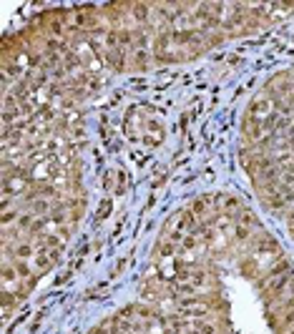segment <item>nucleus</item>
I'll list each match as a JSON object with an SVG mask.
<instances>
[{
	"mask_svg": "<svg viewBox=\"0 0 294 334\" xmlns=\"http://www.w3.org/2000/svg\"><path fill=\"white\" fill-rule=\"evenodd\" d=\"M239 209H244L242 199H239L237 194H226V196H224V201H221V211H224V214H229V216H234Z\"/></svg>",
	"mask_w": 294,
	"mask_h": 334,
	"instance_id": "nucleus-5",
	"label": "nucleus"
},
{
	"mask_svg": "<svg viewBox=\"0 0 294 334\" xmlns=\"http://www.w3.org/2000/svg\"><path fill=\"white\" fill-rule=\"evenodd\" d=\"M199 244H201V239H199L196 234L186 231V236H184V241L179 244V249L181 251H194V249H199Z\"/></svg>",
	"mask_w": 294,
	"mask_h": 334,
	"instance_id": "nucleus-10",
	"label": "nucleus"
},
{
	"mask_svg": "<svg viewBox=\"0 0 294 334\" xmlns=\"http://www.w3.org/2000/svg\"><path fill=\"white\" fill-rule=\"evenodd\" d=\"M173 296H199V287L194 282H179L173 284Z\"/></svg>",
	"mask_w": 294,
	"mask_h": 334,
	"instance_id": "nucleus-7",
	"label": "nucleus"
},
{
	"mask_svg": "<svg viewBox=\"0 0 294 334\" xmlns=\"http://www.w3.org/2000/svg\"><path fill=\"white\" fill-rule=\"evenodd\" d=\"M179 251H181V249H179V244H176V241H171L168 236H164V239L156 244V254H159L161 259H173Z\"/></svg>",
	"mask_w": 294,
	"mask_h": 334,
	"instance_id": "nucleus-3",
	"label": "nucleus"
},
{
	"mask_svg": "<svg viewBox=\"0 0 294 334\" xmlns=\"http://www.w3.org/2000/svg\"><path fill=\"white\" fill-rule=\"evenodd\" d=\"M289 236H292V241H294V224H289Z\"/></svg>",
	"mask_w": 294,
	"mask_h": 334,
	"instance_id": "nucleus-13",
	"label": "nucleus"
},
{
	"mask_svg": "<svg viewBox=\"0 0 294 334\" xmlns=\"http://www.w3.org/2000/svg\"><path fill=\"white\" fill-rule=\"evenodd\" d=\"M209 206H211V194H204L201 199H196V201L191 204V211H194V216H204Z\"/></svg>",
	"mask_w": 294,
	"mask_h": 334,
	"instance_id": "nucleus-9",
	"label": "nucleus"
},
{
	"mask_svg": "<svg viewBox=\"0 0 294 334\" xmlns=\"http://www.w3.org/2000/svg\"><path fill=\"white\" fill-rule=\"evenodd\" d=\"M111 211H113V199L111 196H106L101 204H98V219L103 221V219H108L111 216Z\"/></svg>",
	"mask_w": 294,
	"mask_h": 334,
	"instance_id": "nucleus-12",
	"label": "nucleus"
},
{
	"mask_svg": "<svg viewBox=\"0 0 294 334\" xmlns=\"http://www.w3.org/2000/svg\"><path fill=\"white\" fill-rule=\"evenodd\" d=\"M66 247H58V249H48V251H38L36 254V259H33V269L38 271V274H45V271H50L55 264H58V259H61V254H63Z\"/></svg>",
	"mask_w": 294,
	"mask_h": 334,
	"instance_id": "nucleus-1",
	"label": "nucleus"
},
{
	"mask_svg": "<svg viewBox=\"0 0 294 334\" xmlns=\"http://www.w3.org/2000/svg\"><path fill=\"white\" fill-rule=\"evenodd\" d=\"M194 334H219L216 324L214 322H207V319H194Z\"/></svg>",
	"mask_w": 294,
	"mask_h": 334,
	"instance_id": "nucleus-8",
	"label": "nucleus"
},
{
	"mask_svg": "<svg viewBox=\"0 0 294 334\" xmlns=\"http://www.w3.org/2000/svg\"><path fill=\"white\" fill-rule=\"evenodd\" d=\"M272 111H274V101H272L267 93H261V96H256L252 103H249L247 116H249V118H259V121H261V118H267Z\"/></svg>",
	"mask_w": 294,
	"mask_h": 334,
	"instance_id": "nucleus-2",
	"label": "nucleus"
},
{
	"mask_svg": "<svg viewBox=\"0 0 294 334\" xmlns=\"http://www.w3.org/2000/svg\"><path fill=\"white\" fill-rule=\"evenodd\" d=\"M289 334H294V329H289Z\"/></svg>",
	"mask_w": 294,
	"mask_h": 334,
	"instance_id": "nucleus-14",
	"label": "nucleus"
},
{
	"mask_svg": "<svg viewBox=\"0 0 294 334\" xmlns=\"http://www.w3.org/2000/svg\"><path fill=\"white\" fill-rule=\"evenodd\" d=\"M231 231H234V239H237V241H249V239H252V229H249V226L234 224Z\"/></svg>",
	"mask_w": 294,
	"mask_h": 334,
	"instance_id": "nucleus-11",
	"label": "nucleus"
},
{
	"mask_svg": "<svg viewBox=\"0 0 294 334\" xmlns=\"http://www.w3.org/2000/svg\"><path fill=\"white\" fill-rule=\"evenodd\" d=\"M149 10H154L149 3H131V15H133V20H138L141 25H146L149 23V18H151V13Z\"/></svg>",
	"mask_w": 294,
	"mask_h": 334,
	"instance_id": "nucleus-4",
	"label": "nucleus"
},
{
	"mask_svg": "<svg viewBox=\"0 0 294 334\" xmlns=\"http://www.w3.org/2000/svg\"><path fill=\"white\" fill-rule=\"evenodd\" d=\"M234 224H242V226H249V229L259 226V221H256L254 211H249V209H239V211H237V214H234Z\"/></svg>",
	"mask_w": 294,
	"mask_h": 334,
	"instance_id": "nucleus-6",
	"label": "nucleus"
}]
</instances>
